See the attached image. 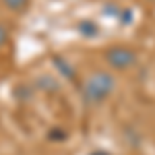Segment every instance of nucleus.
Segmentation results:
<instances>
[{
    "mask_svg": "<svg viewBox=\"0 0 155 155\" xmlns=\"http://www.w3.org/2000/svg\"><path fill=\"white\" fill-rule=\"evenodd\" d=\"M116 91V77L110 71H93L81 83V97L85 106L97 107L106 104Z\"/></svg>",
    "mask_w": 155,
    "mask_h": 155,
    "instance_id": "f257e3e1",
    "label": "nucleus"
},
{
    "mask_svg": "<svg viewBox=\"0 0 155 155\" xmlns=\"http://www.w3.org/2000/svg\"><path fill=\"white\" fill-rule=\"evenodd\" d=\"M104 62L110 71L116 72H126L137 66L139 62V54L137 50L126 46V44H112L104 50Z\"/></svg>",
    "mask_w": 155,
    "mask_h": 155,
    "instance_id": "f03ea898",
    "label": "nucleus"
},
{
    "mask_svg": "<svg viewBox=\"0 0 155 155\" xmlns=\"http://www.w3.org/2000/svg\"><path fill=\"white\" fill-rule=\"evenodd\" d=\"M77 29H79V33L83 37H87V39H89V37H95L97 33H99V27H97L93 21H87V19L79 21V27H77Z\"/></svg>",
    "mask_w": 155,
    "mask_h": 155,
    "instance_id": "7ed1b4c3",
    "label": "nucleus"
},
{
    "mask_svg": "<svg viewBox=\"0 0 155 155\" xmlns=\"http://www.w3.org/2000/svg\"><path fill=\"white\" fill-rule=\"evenodd\" d=\"M46 139H48L50 143H64V141L68 139V132L64 130L62 126H52V128L46 132Z\"/></svg>",
    "mask_w": 155,
    "mask_h": 155,
    "instance_id": "20e7f679",
    "label": "nucleus"
},
{
    "mask_svg": "<svg viewBox=\"0 0 155 155\" xmlns=\"http://www.w3.org/2000/svg\"><path fill=\"white\" fill-rule=\"evenodd\" d=\"M29 2L31 0H2V4L11 12H25L29 8Z\"/></svg>",
    "mask_w": 155,
    "mask_h": 155,
    "instance_id": "39448f33",
    "label": "nucleus"
},
{
    "mask_svg": "<svg viewBox=\"0 0 155 155\" xmlns=\"http://www.w3.org/2000/svg\"><path fill=\"white\" fill-rule=\"evenodd\" d=\"M8 29H6V27H4V25L0 23V50H4L6 48V44H8Z\"/></svg>",
    "mask_w": 155,
    "mask_h": 155,
    "instance_id": "423d86ee",
    "label": "nucleus"
},
{
    "mask_svg": "<svg viewBox=\"0 0 155 155\" xmlns=\"http://www.w3.org/2000/svg\"><path fill=\"white\" fill-rule=\"evenodd\" d=\"M89 155H112V153L106 149H93V151H89Z\"/></svg>",
    "mask_w": 155,
    "mask_h": 155,
    "instance_id": "0eeeda50",
    "label": "nucleus"
},
{
    "mask_svg": "<svg viewBox=\"0 0 155 155\" xmlns=\"http://www.w3.org/2000/svg\"><path fill=\"white\" fill-rule=\"evenodd\" d=\"M143 2H155V0H143Z\"/></svg>",
    "mask_w": 155,
    "mask_h": 155,
    "instance_id": "6e6552de",
    "label": "nucleus"
}]
</instances>
